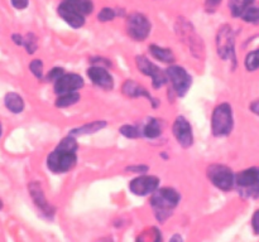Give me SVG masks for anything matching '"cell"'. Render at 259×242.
I'll return each instance as SVG.
<instances>
[{
    "label": "cell",
    "mask_w": 259,
    "mask_h": 242,
    "mask_svg": "<svg viewBox=\"0 0 259 242\" xmlns=\"http://www.w3.org/2000/svg\"><path fill=\"white\" fill-rule=\"evenodd\" d=\"M5 106L8 110H10L14 113L22 112L24 108V101H23L22 96H19L15 92H9L5 96Z\"/></svg>",
    "instance_id": "ffe728a7"
},
{
    "label": "cell",
    "mask_w": 259,
    "mask_h": 242,
    "mask_svg": "<svg viewBox=\"0 0 259 242\" xmlns=\"http://www.w3.org/2000/svg\"><path fill=\"white\" fill-rule=\"evenodd\" d=\"M30 194H32L33 199H34L35 204L38 206V208L43 212L45 214H47L48 217H52L53 213H55V209L47 202V199L45 198V194H43L42 188L38 183H32L29 187Z\"/></svg>",
    "instance_id": "e0dca14e"
},
{
    "label": "cell",
    "mask_w": 259,
    "mask_h": 242,
    "mask_svg": "<svg viewBox=\"0 0 259 242\" xmlns=\"http://www.w3.org/2000/svg\"><path fill=\"white\" fill-rule=\"evenodd\" d=\"M250 111L259 116V100L253 101V102L250 103Z\"/></svg>",
    "instance_id": "e575fe53"
},
{
    "label": "cell",
    "mask_w": 259,
    "mask_h": 242,
    "mask_svg": "<svg viewBox=\"0 0 259 242\" xmlns=\"http://www.w3.org/2000/svg\"><path fill=\"white\" fill-rule=\"evenodd\" d=\"M121 90H123L124 95L128 96V97H146L148 98L149 102L152 103L153 107H157V106L159 105L158 101L149 93V91L147 90L146 87H143L142 85H139L138 82H136V81L126 80L125 82L123 83Z\"/></svg>",
    "instance_id": "9a60e30c"
},
{
    "label": "cell",
    "mask_w": 259,
    "mask_h": 242,
    "mask_svg": "<svg viewBox=\"0 0 259 242\" xmlns=\"http://www.w3.org/2000/svg\"><path fill=\"white\" fill-rule=\"evenodd\" d=\"M169 242H184V238H182L180 234H174V236H172V238L169 239Z\"/></svg>",
    "instance_id": "8d00e7d4"
},
{
    "label": "cell",
    "mask_w": 259,
    "mask_h": 242,
    "mask_svg": "<svg viewBox=\"0 0 259 242\" xmlns=\"http://www.w3.org/2000/svg\"><path fill=\"white\" fill-rule=\"evenodd\" d=\"M137 242H162V234L156 227H149L139 234Z\"/></svg>",
    "instance_id": "603a6c76"
},
{
    "label": "cell",
    "mask_w": 259,
    "mask_h": 242,
    "mask_svg": "<svg viewBox=\"0 0 259 242\" xmlns=\"http://www.w3.org/2000/svg\"><path fill=\"white\" fill-rule=\"evenodd\" d=\"M77 141L75 136H66L60 141L55 150L48 155L47 166L52 173L63 174L70 171L77 161Z\"/></svg>",
    "instance_id": "6da1fadb"
},
{
    "label": "cell",
    "mask_w": 259,
    "mask_h": 242,
    "mask_svg": "<svg viewBox=\"0 0 259 242\" xmlns=\"http://www.w3.org/2000/svg\"><path fill=\"white\" fill-rule=\"evenodd\" d=\"M2 206H3V204H2V201H0V209H2Z\"/></svg>",
    "instance_id": "f35d334b"
},
{
    "label": "cell",
    "mask_w": 259,
    "mask_h": 242,
    "mask_svg": "<svg viewBox=\"0 0 259 242\" xmlns=\"http://www.w3.org/2000/svg\"><path fill=\"white\" fill-rule=\"evenodd\" d=\"M158 187L159 179L157 176L147 175V174H142V175L137 176L129 183V189H131L132 193L142 197L153 194L158 189Z\"/></svg>",
    "instance_id": "30bf717a"
},
{
    "label": "cell",
    "mask_w": 259,
    "mask_h": 242,
    "mask_svg": "<svg viewBox=\"0 0 259 242\" xmlns=\"http://www.w3.org/2000/svg\"><path fill=\"white\" fill-rule=\"evenodd\" d=\"M0 136H2V124H0Z\"/></svg>",
    "instance_id": "74e56055"
},
{
    "label": "cell",
    "mask_w": 259,
    "mask_h": 242,
    "mask_svg": "<svg viewBox=\"0 0 259 242\" xmlns=\"http://www.w3.org/2000/svg\"><path fill=\"white\" fill-rule=\"evenodd\" d=\"M254 4V0H229V9L233 17H240L245 10L249 9Z\"/></svg>",
    "instance_id": "7402d4cb"
},
{
    "label": "cell",
    "mask_w": 259,
    "mask_h": 242,
    "mask_svg": "<svg viewBox=\"0 0 259 242\" xmlns=\"http://www.w3.org/2000/svg\"><path fill=\"white\" fill-rule=\"evenodd\" d=\"M58 15L72 28H81L85 24V15L80 9V0H62L58 5Z\"/></svg>",
    "instance_id": "52a82bcc"
},
{
    "label": "cell",
    "mask_w": 259,
    "mask_h": 242,
    "mask_svg": "<svg viewBox=\"0 0 259 242\" xmlns=\"http://www.w3.org/2000/svg\"><path fill=\"white\" fill-rule=\"evenodd\" d=\"M116 15H120L115 9L113 8H104V9L100 10V13L98 14V19L100 22H110L113 20Z\"/></svg>",
    "instance_id": "f1b7e54d"
},
{
    "label": "cell",
    "mask_w": 259,
    "mask_h": 242,
    "mask_svg": "<svg viewBox=\"0 0 259 242\" xmlns=\"http://www.w3.org/2000/svg\"><path fill=\"white\" fill-rule=\"evenodd\" d=\"M218 54L222 59H235V37L232 27L223 25L219 28L217 34Z\"/></svg>",
    "instance_id": "8992f818"
},
{
    "label": "cell",
    "mask_w": 259,
    "mask_h": 242,
    "mask_svg": "<svg viewBox=\"0 0 259 242\" xmlns=\"http://www.w3.org/2000/svg\"><path fill=\"white\" fill-rule=\"evenodd\" d=\"M29 68H30V71H32V73L35 76V77L39 78V80L43 77V63H42V60H40V59L32 60V62H30V65H29Z\"/></svg>",
    "instance_id": "f546056e"
},
{
    "label": "cell",
    "mask_w": 259,
    "mask_h": 242,
    "mask_svg": "<svg viewBox=\"0 0 259 242\" xmlns=\"http://www.w3.org/2000/svg\"><path fill=\"white\" fill-rule=\"evenodd\" d=\"M220 2H222V0H206V7L212 9V8H217L218 5L220 4Z\"/></svg>",
    "instance_id": "d590c367"
},
{
    "label": "cell",
    "mask_w": 259,
    "mask_h": 242,
    "mask_svg": "<svg viewBox=\"0 0 259 242\" xmlns=\"http://www.w3.org/2000/svg\"><path fill=\"white\" fill-rule=\"evenodd\" d=\"M136 63L138 70L141 71L143 75L148 76L152 78V85L154 88H161L163 87L167 83V75L166 71H162L158 66L154 65L153 62L148 59L144 55H137Z\"/></svg>",
    "instance_id": "9c48e42d"
},
{
    "label": "cell",
    "mask_w": 259,
    "mask_h": 242,
    "mask_svg": "<svg viewBox=\"0 0 259 242\" xmlns=\"http://www.w3.org/2000/svg\"><path fill=\"white\" fill-rule=\"evenodd\" d=\"M119 133L128 139H137L142 136V129L134 125H123L119 129Z\"/></svg>",
    "instance_id": "484cf974"
},
{
    "label": "cell",
    "mask_w": 259,
    "mask_h": 242,
    "mask_svg": "<svg viewBox=\"0 0 259 242\" xmlns=\"http://www.w3.org/2000/svg\"><path fill=\"white\" fill-rule=\"evenodd\" d=\"M23 45H24L25 49H27V52L29 53V54L34 53L38 48L37 37H35L33 33H28V34L23 38Z\"/></svg>",
    "instance_id": "4316f807"
},
{
    "label": "cell",
    "mask_w": 259,
    "mask_h": 242,
    "mask_svg": "<svg viewBox=\"0 0 259 242\" xmlns=\"http://www.w3.org/2000/svg\"><path fill=\"white\" fill-rule=\"evenodd\" d=\"M149 52L153 55L156 59L161 60L163 63H174L175 62V54L169 48L159 47L157 44L149 45Z\"/></svg>",
    "instance_id": "d6986e66"
},
{
    "label": "cell",
    "mask_w": 259,
    "mask_h": 242,
    "mask_svg": "<svg viewBox=\"0 0 259 242\" xmlns=\"http://www.w3.org/2000/svg\"><path fill=\"white\" fill-rule=\"evenodd\" d=\"M12 5L18 10L25 9L28 7V0H10Z\"/></svg>",
    "instance_id": "d6a6232c"
},
{
    "label": "cell",
    "mask_w": 259,
    "mask_h": 242,
    "mask_svg": "<svg viewBox=\"0 0 259 242\" xmlns=\"http://www.w3.org/2000/svg\"><path fill=\"white\" fill-rule=\"evenodd\" d=\"M259 183V168L253 166V168H248L245 170L240 171L235 175V184L240 187V188L249 191L250 188L255 187Z\"/></svg>",
    "instance_id": "2e32d148"
},
{
    "label": "cell",
    "mask_w": 259,
    "mask_h": 242,
    "mask_svg": "<svg viewBox=\"0 0 259 242\" xmlns=\"http://www.w3.org/2000/svg\"><path fill=\"white\" fill-rule=\"evenodd\" d=\"M234 126L233 108L229 103L223 102L218 105L212 111L211 116V131L214 136L223 138L232 133Z\"/></svg>",
    "instance_id": "3957f363"
},
{
    "label": "cell",
    "mask_w": 259,
    "mask_h": 242,
    "mask_svg": "<svg viewBox=\"0 0 259 242\" xmlns=\"http://www.w3.org/2000/svg\"><path fill=\"white\" fill-rule=\"evenodd\" d=\"M172 131H174L175 138H176V140L179 141L182 148H190L194 144V134H192L191 124L184 116H179L175 120Z\"/></svg>",
    "instance_id": "8fae6325"
},
{
    "label": "cell",
    "mask_w": 259,
    "mask_h": 242,
    "mask_svg": "<svg viewBox=\"0 0 259 242\" xmlns=\"http://www.w3.org/2000/svg\"><path fill=\"white\" fill-rule=\"evenodd\" d=\"M252 226L253 229L257 234H259V209L255 211V213L253 214V218H252Z\"/></svg>",
    "instance_id": "836d02e7"
},
{
    "label": "cell",
    "mask_w": 259,
    "mask_h": 242,
    "mask_svg": "<svg viewBox=\"0 0 259 242\" xmlns=\"http://www.w3.org/2000/svg\"><path fill=\"white\" fill-rule=\"evenodd\" d=\"M80 93L78 92H68V93H63V95L58 96V98L56 100V106L60 108L63 107H68V106L75 105L77 101H80Z\"/></svg>",
    "instance_id": "cb8c5ba5"
},
{
    "label": "cell",
    "mask_w": 259,
    "mask_h": 242,
    "mask_svg": "<svg viewBox=\"0 0 259 242\" xmlns=\"http://www.w3.org/2000/svg\"><path fill=\"white\" fill-rule=\"evenodd\" d=\"M167 80L171 82L172 90L177 96L182 97L187 93L192 85V77L190 73L180 66H169L166 70Z\"/></svg>",
    "instance_id": "5b68a950"
},
{
    "label": "cell",
    "mask_w": 259,
    "mask_h": 242,
    "mask_svg": "<svg viewBox=\"0 0 259 242\" xmlns=\"http://www.w3.org/2000/svg\"><path fill=\"white\" fill-rule=\"evenodd\" d=\"M83 80L80 75L76 73H65L55 82V92L58 96L68 92H77V90L83 87Z\"/></svg>",
    "instance_id": "7c38bea8"
},
{
    "label": "cell",
    "mask_w": 259,
    "mask_h": 242,
    "mask_svg": "<svg viewBox=\"0 0 259 242\" xmlns=\"http://www.w3.org/2000/svg\"><path fill=\"white\" fill-rule=\"evenodd\" d=\"M105 126H106V121L95 120V121H93V123L85 124V125L78 126V128H76V129H72L68 135L75 136L76 138V136L88 135V134H95V133H98V131L103 130Z\"/></svg>",
    "instance_id": "ac0fdd59"
},
{
    "label": "cell",
    "mask_w": 259,
    "mask_h": 242,
    "mask_svg": "<svg viewBox=\"0 0 259 242\" xmlns=\"http://www.w3.org/2000/svg\"><path fill=\"white\" fill-rule=\"evenodd\" d=\"M176 32L179 37L194 49V52L200 50V38L195 34L194 28H192V24H190V22H187L184 18L179 19L176 25Z\"/></svg>",
    "instance_id": "5bb4252c"
},
{
    "label": "cell",
    "mask_w": 259,
    "mask_h": 242,
    "mask_svg": "<svg viewBox=\"0 0 259 242\" xmlns=\"http://www.w3.org/2000/svg\"><path fill=\"white\" fill-rule=\"evenodd\" d=\"M242 19L247 23H253V24L259 23V5L258 7L252 5L249 9L245 10L244 14L242 15Z\"/></svg>",
    "instance_id": "83f0119b"
},
{
    "label": "cell",
    "mask_w": 259,
    "mask_h": 242,
    "mask_svg": "<svg viewBox=\"0 0 259 242\" xmlns=\"http://www.w3.org/2000/svg\"><path fill=\"white\" fill-rule=\"evenodd\" d=\"M63 75H65V70H63V68H60V67H56V68H53L52 71H50V73L47 75L46 80L56 82V81H57L58 78L62 77Z\"/></svg>",
    "instance_id": "4dcf8cb0"
},
{
    "label": "cell",
    "mask_w": 259,
    "mask_h": 242,
    "mask_svg": "<svg viewBox=\"0 0 259 242\" xmlns=\"http://www.w3.org/2000/svg\"><path fill=\"white\" fill-rule=\"evenodd\" d=\"M207 176L217 188L230 191L235 184V175L232 169L223 164H211L207 168Z\"/></svg>",
    "instance_id": "277c9868"
},
{
    "label": "cell",
    "mask_w": 259,
    "mask_h": 242,
    "mask_svg": "<svg viewBox=\"0 0 259 242\" xmlns=\"http://www.w3.org/2000/svg\"><path fill=\"white\" fill-rule=\"evenodd\" d=\"M180 194L174 188H158L151 197V206L153 207L157 218L161 222L171 216L174 208L180 202Z\"/></svg>",
    "instance_id": "7a4b0ae2"
},
{
    "label": "cell",
    "mask_w": 259,
    "mask_h": 242,
    "mask_svg": "<svg viewBox=\"0 0 259 242\" xmlns=\"http://www.w3.org/2000/svg\"><path fill=\"white\" fill-rule=\"evenodd\" d=\"M88 76L91 82L98 87L104 88V90H111L114 87L113 76L108 72L105 67L101 66H93L88 70Z\"/></svg>",
    "instance_id": "4fadbf2b"
},
{
    "label": "cell",
    "mask_w": 259,
    "mask_h": 242,
    "mask_svg": "<svg viewBox=\"0 0 259 242\" xmlns=\"http://www.w3.org/2000/svg\"><path fill=\"white\" fill-rule=\"evenodd\" d=\"M125 27L129 37L138 42H142L148 37L152 28L148 18L142 13H132L126 19Z\"/></svg>",
    "instance_id": "ba28073f"
},
{
    "label": "cell",
    "mask_w": 259,
    "mask_h": 242,
    "mask_svg": "<svg viewBox=\"0 0 259 242\" xmlns=\"http://www.w3.org/2000/svg\"><path fill=\"white\" fill-rule=\"evenodd\" d=\"M126 170L128 171H132V173H137V174H146L147 171H148V166L147 165H141V164H138V165H131L126 168Z\"/></svg>",
    "instance_id": "1f68e13d"
},
{
    "label": "cell",
    "mask_w": 259,
    "mask_h": 242,
    "mask_svg": "<svg viewBox=\"0 0 259 242\" xmlns=\"http://www.w3.org/2000/svg\"><path fill=\"white\" fill-rule=\"evenodd\" d=\"M245 68L249 72H254L259 68V48L258 49L253 50V52L248 53L245 57Z\"/></svg>",
    "instance_id": "d4e9b609"
},
{
    "label": "cell",
    "mask_w": 259,
    "mask_h": 242,
    "mask_svg": "<svg viewBox=\"0 0 259 242\" xmlns=\"http://www.w3.org/2000/svg\"><path fill=\"white\" fill-rule=\"evenodd\" d=\"M162 134L161 123L157 118H149L142 128V135L148 139H156Z\"/></svg>",
    "instance_id": "44dd1931"
}]
</instances>
